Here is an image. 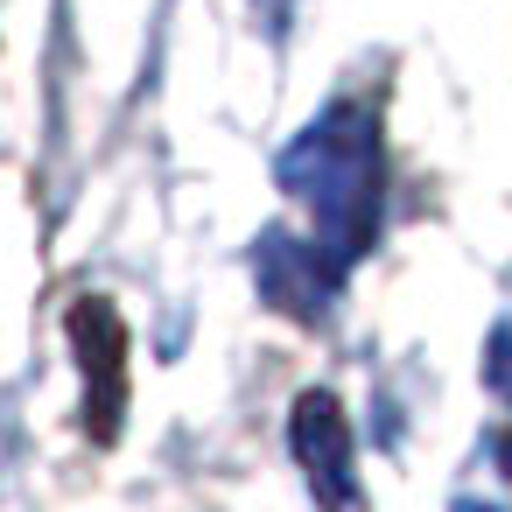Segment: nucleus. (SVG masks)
<instances>
[{"instance_id": "nucleus-1", "label": "nucleus", "mask_w": 512, "mask_h": 512, "mask_svg": "<svg viewBox=\"0 0 512 512\" xmlns=\"http://www.w3.org/2000/svg\"><path fill=\"white\" fill-rule=\"evenodd\" d=\"M281 197H295L316 218V239L337 260L372 253L386 218V127L365 99H330L281 155H274Z\"/></svg>"}, {"instance_id": "nucleus-2", "label": "nucleus", "mask_w": 512, "mask_h": 512, "mask_svg": "<svg viewBox=\"0 0 512 512\" xmlns=\"http://www.w3.org/2000/svg\"><path fill=\"white\" fill-rule=\"evenodd\" d=\"M288 449H295V470H302L316 512H365L358 435H351V414H344L337 393H323V386L295 393V407H288Z\"/></svg>"}, {"instance_id": "nucleus-3", "label": "nucleus", "mask_w": 512, "mask_h": 512, "mask_svg": "<svg viewBox=\"0 0 512 512\" xmlns=\"http://www.w3.org/2000/svg\"><path fill=\"white\" fill-rule=\"evenodd\" d=\"M344 267H351V260H337L323 239H302V232H288V225L260 232V246H253L260 302L281 309L288 323H323V316L337 309V295H344Z\"/></svg>"}, {"instance_id": "nucleus-4", "label": "nucleus", "mask_w": 512, "mask_h": 512, "mask_svg": "<svg viewBox=\"0 0 512 512\" xmlns=\"http://www.w3.org/2000/svg\"><path fill=\"white\" fill-rule=\"evenodd\" d=\"M71 351H78V379H85V428H92V442H113L120 414H127V330L106 295L71 302Z\"/></svg>"}, {"instance_id": "nucleus-5", "label": "nucleus", "mask_w": 512, "mask_h": 512, "mask_svg": "<svg viewBox=\"0 0 512 512\" xmlns=\"http://www.w3.org/2000/svg\"><path fill=\"white\" fill-rule=\"evenodd\" d=\"M484 386L512 407V316H498L491 337H484Z\"/></svg>"}, {"instance_id": "nucleus-6", "label": "nucleus", "mask_w": 512, "mask_h": 512, "mask_svg": "<svg viewBox=\"0 0 512 512\" xmlns=\"http://www.w3.org/2000/svg\"><path fill=\"white\" fill-rule=\"evenodd\" d=\"M449 512H505V505H484V498H456Z\"/></svg>"}]
</instances>
